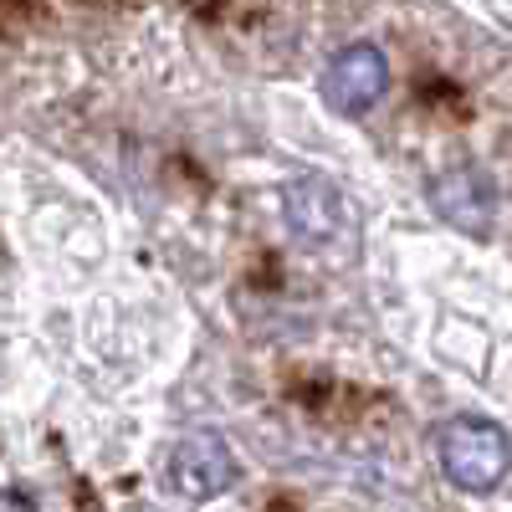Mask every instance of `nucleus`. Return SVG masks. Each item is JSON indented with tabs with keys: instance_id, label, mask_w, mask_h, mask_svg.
Masks as SVG:
<instances>
[{
	"instance_id": "nucleus-1",
	"label": "nucleus",
	"mask_w": 512,
	"mask_h": 512,
	"mask_svg": "<svg viewBox=\"0 0 512 512\" xmlns=\"http://www.w3.org/2000/svg\"><path fill=\"white\" fill-rule=\"evenodd\" d=\"M436 456L446 466V477L472 492V497H487L507 482L512 472V441L502 425L482 420V415H451L441 431H436Z\"/></svg>"
},
{
	"instance_id": "nucleus-2",
	"label": "nucleus",
	"mask_w": 512,
	"mask_h": 512,
	"mask_svg": "<svg viewBox=\"0 0 512 512\" xmlns=\"http://www.w3.org/2000/svg\"><path fill=\"white\" fill-rule=\"evenodd\" d=\"M282 210H287V226L303 236L308 246H328V241H354V216H349V200L333 180L323 175H297L282 185Z\"/></svg>"
},
{
	"instance_id": "nucleus-3",
	"label": "nucleus",
	"mask_w": 512,
	"mask_h": 512,
	"mask_svg": "<svg viewBox=\"0 0 512 512\" xmlns=\"http://www.w3.org/2000/svg\"><path fill=\"white\" fill-rule=\"evenodd\" d=\"M169 482L190 502H210L236 487V456L221 431H190L180 436L175 456H169Z\"/></svg>"
},
{
	"instance_id": "nucleus-4",
	"label": "nucleus",
	"mask_w": 512,
	"mask_h": 512,
	"mask_svg": "<svg viewBox=\"0 0 512 512\" xmlns=\"http://www.w3.org/2000/svg\"><path fill=\"white\" fill-rule=\"evenodd\" d=\"M384 93H390V62H384V52L369 47V41L344 47L323 72V98H328L333 113H344V118L369 113Z\"/></svg>"
},
{
	"instance_id": "nucleus-5",
	"label": "nucleus",
	"mask_w": 512,
	"mask_h": 512,
	"mask_svg": "<svg viewBox=\"0 0 512 512\" xmlns=\"http://www.w3.org/2000/svg\"><path fill=\"white\" fill-rule=\"evenodd\" d=\"M431 205L436 216L466 236H487L492 231V180L477 169H446L431 180Z\"/></svg>"
}]
</instances>
